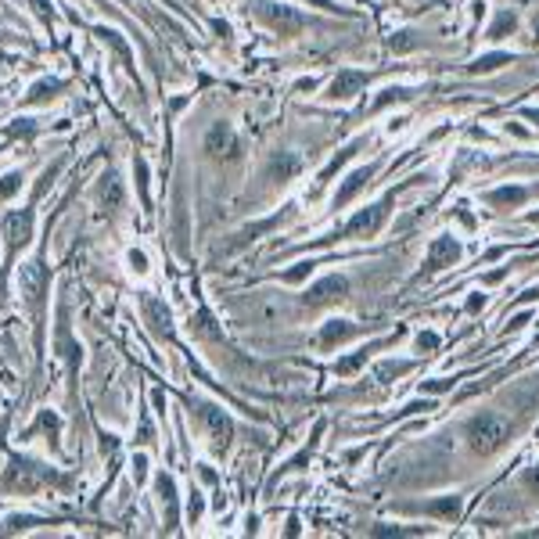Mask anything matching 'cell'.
I'll return each mask as SVG.
<instances>
[{"mask_svg": "<svg viewBox=\"0 0 539 539\" xmlns=\"http://www.w3.org/2000/svg\"><path fill=\"white\" fill-rule=\"evenodd\" d=\"M457 259H460V245H457V238H450V234H439V238H431V245H428V255H424V266H421V277H431V274H439V270L453 266Z\"/></svg>", "mask_w": 539, "mask_h": 539, "instance_id": "cell-6", "label": "cell"}, {"mask_svg": "<svg viewBox=\"0 0 539 539\" xmlns=\"http://www.w3.org/2000/svg\"><path fill=\"white\" fill-rule=\"evenodd\" d=\"M133 478H137V485L148 478V457H133Z\"/></svg>", "mask_w": 539, "mask_h": 539, "instance_id": "cell-37", "label": "cell"}, {"mask_svg": "<svg viewBox=\"0 0 539 539\" xmlns=\"http://www.w3.org/2000/svg\"><path fill=\"white\" fill-rule=\"evenodd\" d=\"M403 370H410V363H385L382 370H377V377H389V374H403Z\"/></svg>", "mask_w": 539, "mask_h": 539, "instance_id": "cell-39", "label": "cell"}, {"mask_svg": "<svg viewBox=\"0 0 539 539\" xmlns=\"http://www.w3.org/2000/svg\"><path fill=\"white\" fill-rule=\"evenodd\" d=\"M255 15L277 36H299L306 29V15L288 8V4H277V0H255Z\"/></svg>", "mask_w": 539, "mask_h": 539, "instance_id": "cell-4", "label": "cell"}, {"mask_svg": "<svg viewBox=\"0 0 539 539\" xmlns=\"http://www.w3.org/2000/svg\"><path fill=\"white\" fill-rule=\"evenodd\" d=\"M306 274H309V262H295L291 270H284V277H281V281H288V284H299V281H306Z\"/></svg>", "mask_w": 539, "mask_h": 539, "instance_id": "cell-34", "label": "cell"}, {"mask_svg": "<svg viewBox=\"0 0 539 539\" xmlns=\"http://www.w3.org/2000/svg\"><path fill=\"white\" fill-rule=\"evenodd\" d=\"M370 83V76L367 72H360V69H342L335 79H331V87H328V101H352L363 87Z\"/></svg>", "mask_w": 539, "mask_h": 539, "instance_id": "cell-7", "label": "cell"}, {"mask_svg": "<svg viewBox=\"0 0 539 539\" xmlns=\"http://www.w3.org/2000/svg\"><path fill=\"white\" fill-rule=\"evenodd\" d=\"M356 335V323L352 320H328L320 328V349H335L342 342H349Z\"/></svg>", "mask_w": 539, "mask_h": 539, "instance_id": "cell-18", "label": "cell"}, {"mask_svg": "<svg viewBox=\"0 0 539 539\" xmlns=\"http://www.w3.org/2000/svg\"><path fill=\"white\" fill-rule=\"evenodd\" d=\"M47 482H62V478L54 474L50 467H43V464H33V460L15 457V460L8 464V471H4L0 489H8V493H36L40 485H47Z\"/></svg>", "mask_w": 539, "mask_h": 539, "instance_id": "cell-3", "label": "cell"}, {"mask_svg": "<svg viewBox=\"0 0 539 539\" xmlns=\"http://www.w3.org/2000/svg\"><path fill=\"white\" fill-rule=\"evenodd\" d=\"M406 123H410V119H392V123H389V133H403Z\"/></svg>", "mask_w": 539, "mask_h": 539, "instance_id": "cell-44", "label": "cell"}, {"mask_svg": "<svg viewBox=\"0 0 539 539\" xmlns=\"http://www.w3.org/2000/svg\"><path fill=\"white\" fill-rule=\"evenodd\" d=\"M33 8H36L40 18H50V4H47V0H33Z\"/></svg>", "mask_w": 539, "mask_h": 539, "instance_id": "cell-42", "label": "cell"}, {"mask_svg": "<svg viewBox=\"0 0 539 539\" xmlns=\"http://www.w3.org/2000/svg\"><path fill=\"white\" fill-rule=\"evenodd\" d=\"M374 173H377V166H360V170H352L345 180H342V187H338V194H335V209H345L370 180H374Z\"/></svg>", "mask_w": 539, "mask_h": 539, "instance_id": "cell-14", "label": "cell"}, {"mask_svg": "<svg viewBox=\"0 0 539 539\" xmlns=\"http://www.w3.org/2000/svg\"><path fill=\"white\" fill-rule=\"evenodd\" d=\"M521 116H525L528 123H535V126H539V108H525V112H521Z\"/></svg>", "mask_w": 539, "mask_h": 539, "instance_id": "cell-45", "label": "cell"}, {"mask_svg": "<svg viewBox=\"0 0 539 539\" xmlns=\"http://www.w3.org/2000/svg\"><path fill=\"white\" fill-rule=\"evenodd\" d=\"M360 148H363V137H356L352 144H345V148H342V151L335 155V162H331V166H328V170L320 173V184H323V180H331V177H335V173H338V170L345 166V162H349V158H352V155H356Z\"/></svg>", "mask_w": 539, "mask_h": 539, "instance_id": "cell-22", "label": "cell"}, {"mask_svg": "<svg viewBox=\"0 0 539 539\" xmlns=\"http://www.w3.org/2000/svg\"><path fill=\"white\" fill-rule=\"evenodd\" d=\"M485 306V295L482 291H471V299H467V313H478Z\"/></svg>", "mask_w": 539, "mask_h": 539, "instance_id": "cell-40", "label": "cell"}, {"mask_svg": "<svg viewBox=\"0 0 539 539\" xmlns=\"http://www.w3.org/2000/svg\"><path fill=\"white\" fill-rule=\"evenodd\" d=\"M514 29H518V15H514V11H500L496 22L489 26V33H485V36H489V40H504V36L514 33Z\"/></svg>", "mask_w": 539, "mask_h": 539, "instance_id": "cell-24", "label": "cell"}, {"mask_svg": "<svg viewBox=\"0 0 539 539\" xmlns=\"http://www.w3.org/2000/svg\"><path fill=\"white\" fill-rule=\"evenodd\" d=\"M205 151H212L216 158H238V137L230 130V123H216L205 137Z\"/></svg>", "mask_w": 539, "mask_h": 539, "instance_id": "cell-13", "label": "cell"}, {"mask_svg": "<svg viewBox=\"0 0 539 539\" xmlns=\"http://www.w3.org/2000/svg\"><path fill=\"white\" fill-rule=\"evenodd\" d=\"M97 36H101V40H104V43H112V47H116V50H119V54H123V58H126V62H130V47H126V43H123V40H119V33H116V29H97Z\"/></svg>", "mask_w": 539, "mask_h": 539, "instance_id": "cell-27", "label": "cell"}, {"mask_svg": "<svg viewBox=\"0 0 539 539\" xmlns=\"http://www.w3.org/2000/svg\"><path fill=\"white\" fill-rule=\"evenodd\" d=\"M507 421L496 417V413H478L464 424V435H467V446L474 453H496L504 443H507Z\"/></svg>", "mask_w": 539, "mask_h": 539, "instance_id": "cell-1", "label": "cell"}, {"mask_svg": "<svg viewBox=\"0 0 539 539\" xmlns=\"http://www.w3.org/2000/svg\"><path fill=\"white\" fill-rule=\"evenodd\" d=\"M392 201H396V191L382 194L374 205H367V209H360L356 216H349V220H345V227H342L335 238H374L377 230L385 227L389 212H392Z\"/></svg>", "mask_w": 539, "mask_h": 539, "instance_id": "cell-2", "label": "cell"}, {"mask_svg": "<svg viewBox=\"0 0 539 539\" xmlns=\"http://www.w3.org/2000/svg\"><path fill=\"white\" fill-rule=\"evenodd\" d=\"M158 500H162V507H166V528H177V521H180V511H177V482H173V474H158Z\"/></svg>", "mask_w": 539, "mask_h": 539, "instance_id": "cell-17", "label": "cell"}, {"mask_svg": "<svg viewBox=\"0 0 539 539\" xmlns=\"http://www.w3.org/2000/svg\"><path fill=\"white\" fill-rule=\"evenodd\" d=\"M97 198H101V205L108 209V212H119L123 209V198H126V191H123V180L108 170L104 177H101V184H97Z\"/></svg>", "mask_w": 539, "mask_h": 539, "instance_id": "cell-15", "label": "cell"}, {"mask_svg": "<svg viewBox=\"0 0 539 539\" xmlns=\"http://www.w3.org/2000/svg\"><path fill=\"white\" fill-rule=\"evenodd\" d=\"M389 47H392L396 54H403V50H413V47H417V40H413V33H396V36L389 40Z\"/></svg>", "mask_w": 539, "mask_h": 539, "instance_id": "cell-31", "label": "cell"}, {"mask_svg": "<svg viewBox=\"0 0 539 539\" xmlns=\"http://www.w3.org/2000/svg\"><path fill=\"white\" fill-rule=\"evenodd\" d=\"M421 410H435V403H431V399H413V403H406V406L399 410V417H413V413H421Z\"/></svg>", "mask_w": 539, "mask_h": 539, "instance_id": "cell-35", "label": "cell"}, {"mask_svg": "<svg viewBox=\"0 0 539 539\" xmlns=\"http://www.w3.org/2000/svg\"><path fill=\"white\" fill-rule=\"evenodd\" d=\"M528 187L525 184H504V187H493V191H485L482 194V201L489 205V209H500V212H507V209H521L525 201H528Z\"/></svg>", "mask_w": 539, "mask_h": 539, "instance_id": "cell-10", "label": "cell"}, {"mask_svg": "<svg viewBox=\"0 0 539 539\" xmlns=\"http://www.w3.org/2000/svg\"><path fill=\"white\" fill-rule=\"evenodd\" d=\"M18 288H22V295H26L29 302L40 299V291H43V262H40V259L22 262V270H18Z\"/></svg>", "mask_w": 539, "mask_h": 539, "instance_id": "cell-16", "label": "cell"}, {"mask_svg": "<svg viewBox=\"0 0 539 539\" xmlns=\"http://www.w3.org/2000/svg\"><path fill=\"white\" fill-rule=\"evenodd\" d=\"M457 216H460V223H464V227H474V220H471V212H467V205H457Z\"/></svg>", "mask_w": 539, "mask_h": 539, "instance_id": "cell-43", "label": "cell"}, {"mask_svg": "<svg viewBox=\"0 0 539 539\" xmlns=\"http://www.w3.org/2000/svg\"><path fill=\"white\" fill-rule=\"evenodd\" d=\"M410 97H413L410 87H385L382 97L374 101V112H382V108H389V104H403V101H410Z\"/></svg>", "mask_w": 539, "mask_h": 539, "instance_id": "cell-23", "label": "cell"}, {"mask_svg": "<svg viewBox=\"0 0 539 539\" xmlns=\"http://www.w3.org/2000/svg\"><path fill=\"white\" fill-rule=\"evenodd\" d=\"M198 417H201V424L212 431V443H216V446H227V443H230L234 424H230V417H227L220 406H212V403H198Z\"/></svg>", "mask_w": 539, "mask_h": 539, "instance_id": "cell-8", "label": "cell"}, {"mask_svg": "<svg viewBox=\"0 0 539 539\" xmlns=\"http://www.w3.org/2000/svg\"><path fill=\"white\" fill-rule=\"evenodd\" d=\"M535 40H539V18H535Z\"/></svg>", "mask_w": 539, "mask_h": 539, "instance_id": "cell-48", "label": "cell"}, {"mask_svg": "<svg viewBox=\"0 0 539 539\" xmlns=\"http://www.w3.org/2000/svg\"><path fill=\"white\" fill-rule=\"evenodd\" d=\"M453 389V377H435V382H421V392L428 396H439V392H450Z\"/></svg>", "mask_w": 539, "mask_h": 539, "instance_id": "cell-29", "label": "cell"}, {"mask_svg": "<svg viewBox=\"0 0 539 539\" xmlns=\"http://www.w3.org/2000/svg\"><path fill=\"white\" fill-rule=\"evenodd\" d=\"M439 349V335L435 331H421L417 335V352H435Z\"/></svg>", "mask_w": 539, "mask_h": 539, "instance_id": "cell-33", "label": "cell"}, {"mask_svg": "<svg viewBox=\"0 0 539 539\" xmlns=\"http://www.w3.org/2000/svg\"><path fill=\"white\" fill-rule=\"evenodd\" d=\"M18 187H22V173H8L4 180H0V201H8Z\"/></svg>", "mask_w": 539, "mask_h": 539, "instance_id": "cell-28", "label": "cell"}, {"mask_svg": "<svg viewBox=\"0 0 539 539\" xmlns=\"http://www.w3.org/2000/svg\"><path fill=\"white\" fill-rule=\"evenodd\" d=\"M525 323H528V313H518V316H511V320H507V328H511V331H518V328H525Z\"/></svg>", "mask_w": 539, "mask_h": 539, "instance_id": "cell-41", "label": "cell"}, {"mask_svg": "<svg viewBox=\"0 0 539 539\" xmlns=\"http://www.w3.org/2000/svg\"><path fill=\"white\" fill-rule=\"evenodd\" d=\"M126 259H130V270H133V274H148V255H144V252H137V248H133Z\"/></svg>", "mask_w": 539, "mask_h": 539, "instance_id": "cell-36", "label": "cell"}, {"mask_svg": "<svg viewBox=\"0 0 539 539\" xmlns=\"http://www.w3.org/2000/svg\"><path fill=\"white\" fill-rule=\"evenodd\" d=\"M525 485H528V489H532V493H535V496H539V464H535V467H528V471H525Z\"/></svg>", "mask_w": 539, "mask_h": 539, "instance_id": "cell-38", "label": "cell"}, {"mask_svg": "<svg viewBox=\"0 0 539 539\" xmlns=\"http://www.w3.org/2000/svg\"><path fill=\"white\" fill-rule=\"evenodd\" d=\"M302 173V158L295 151H277L274 158L266 162V180L270 184H288Z\"/></svg>", "mask_w": 539, "mask_h": 539, "instance_id": "cell-11", "label": "cell"}, {"mask_svg": "<svg viewBox=\"0 0 539 539\" xmlns=\"http://www.w3.org/2000/svg\"><path fill=\"white\" fill-rule=\"evenodd\" d=\"M460 507H464V500L453 493V496H439V500L424 504V514H431V518H443V521H453V518H460Z\"/></svg>", "mask_w": 539, "mask_h": 539, "instance_id": "cell-21", "label": "cell"}, {"mask_svg": "<svg viewBox=\"0 0 539 539\" xmlns=\"http://www.w3.org/2000/svg\"><path fill=\"white\" fill-rule=\"evenodd\" d=\"M288 216H291V209H288V212H277V216H270V220H259V223H252V227H245V230L234 238L230 252H234V248H241V245H248V241H255L262 230H274L277 223H284V220H288Z\"/></svg>", "mask_w": 539, "mask_h": 539, "instance_id": "cell-20", "label": "cell"}, {"mask_svg": "<svg viewBox=\"0 0 539 539\" xmlns=\"http://www.w3.org/2000/svg\"><path fill=\"white\" fill-rule=\"evenodd\" d=\"M54 90H62V83H40V87H33V94H29V104H40V101L54 97Z\"/></svg>", "mask_w": 539, "mask_h": 539, "instance_id": "cell-30", "label": "cell"}, {"mask_svg": "<svg viewBox=\"0 0 539 539\" xmlns=\"http://www.w3.org/2000/svg\"><path fill=\"white\" fill-rule=\"evenodd\" d=\"M140 443H151V424H148V421L140 424Z\"/></svg>", "mask_w": 539, "mask_h": 539, "instance_id": "cell-46", "label": "cell"}, {"mask_svg": "<svg viewBox=\"0 0 539 539\" xmlns=\"http://www.w3.org/2000/svg\"><path fill=\"white\" fill-rule=\"evenodd\" d=\"M201 507H205V504L194 496V500H191V518H198V514H201Z\"/></svg>", "mask_w": 539, "mask_h": 539, "instance_id": "cell-47", "label": "cell"}, {"mask_svg": "<svg viewBox=\"0 0 539 539\" xmlns=\"http://www.w3.org/2000/svg\"><path fill=\"white\" fill-rule=\"evenodd\" d=\"M511 62H514V54H511V50L482 54V58H474V62L467 65V72H471V76H485V72H496V69H504V65H511Z\"/></svg>", "mask_w": 539, "mask_h": 539, "instance_id": "cell-19", "label": "cell"}, {"mask_svg": "<svg viewBox=\"0 0 539 539\" xmlns=\"http://www.w3.org/2000/svg\"><path fill=\"white\" fill-rule=\"evenodd\" d=\"M4 238H8V252L15 255L22 245L33 241V209H22V212H11L4 220Z\"/></svg>", "mask_w": 539, "mask_h": 539, "instance_id": "cell-9", "label": "cell"}, {"mask_svg": "<svg viewBox=\"0 0 539 539\" xmlns=\"http://www.w3.org/2000/svg\"><path fill=\"white\" fill-rule=\"evenodd\" d=\"M345 295H349V281H345L342 274H328V277H320L316 284L306 288L302 302L313 306V309H320V306H335V302H342Z\"/></svg>", "mask_w": 539, "mask_h": 539, "instance_id": "cell-5", "label": "cell"}, {"mask_svg": "<svg viewBox=\"0 0 539 539\" xmlns=\"http://www.w3.org/2000/svg\"><path fill=\"white\" fill-rule=\"evenodd\" d=\"M363 363H367V349H360V352H352V356L338 360V367H335V370H338V374L345 377V374H356V370H360Z\"/></svg>", "mask_w": 539, "mask_h": 539, "instance_id": "cell-26", "label": "cell"}, {"mask_svg": "<svg viewBox=\"0 0 539 539\" xmlns=\"http://www.w3.org/2000/svg\"><path fill=\"white\" fill-rule=\"evenodd\" d=\"M40 428H43L47 435H50V446H58V428H62V424H58V417H54L50 410H43V413L36 417V424H33L29 431H40Z\"/></svg>", "mask_w": 539, "mask_h": 539, "instance_id": "cell-25", "label": "cell"}, {"mask_svg": "<svg viewBox=\"0 0 539 539\" xmlns=\"http://www.w3.org/2000/svg\"><path fill=\"white\" fill-rule=\"evenodd\" d=\"M133 173H137V187H140L144 205H148V162L144 158H133Z\"/></svg>", "mask_w": 539, "mask_h": 539, "instance_id": "cell-32", "label": "cell"}, {"mask_svg": "<svg viewBox=\"0 0 539 539\" xmlns=\"http://www.w3.org/2000/svg\"><path fill=\"white\" fill-rule=\"evenodd\" d=\"M144 320L148 328L155 331V338H170L173 335V316L166 309V302L155 299V295H144Z\"/></svg>", "mask_w": 539, "mask_h": 539, "instance_id": "cell-12", "label": "cell"}]
</instances>
